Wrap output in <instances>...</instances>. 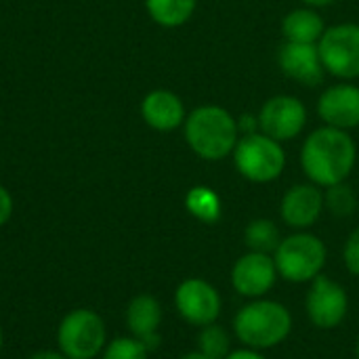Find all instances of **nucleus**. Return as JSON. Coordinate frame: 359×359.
Masks as SVG:
<instances>
[{"mask_svg": "<svg viewBox=\"0 0 359 359\" xmlns=\"http://www.w3.org/2000/svg\"><path fill=\"white\" fill-rule=\"evenodd\" d=\"M358 162V145L349 130L320 126L307 135L301 147V168L309 183L318 187H332L345 183Z\"/></svg>", "mask_w": 359, "mask_h": 359, "instance_id": "f257e3e1", "label": "nucleus"}, {"mask_svg": "<svg viewBox=\"0 0 359 359\" xmlns=\"http://www.w3.org/2000/svg\"><path fill=\"white\" fill-rule=\"evenodd\" d=\"M183 135L189 149L208 162L225 160L240 141L238 118L221 105H200L187 114Z\"/></svg>", "mask_w": 359, "mask_h": 359, "instance_id": "f03ea898", "label": "nucleus"}, {"mask_svg": "<svg viewBox=\"0 0 359 359\" xmlns=\"http://www.w3.org/2000/svg\"><path fill=\"white\" fill-rule=\"evenodd\" d=\"M233 332L248 349H271L290 337L292 316L278 301L255 299L236 313Z\"/></svg>", "mask_w": 359, "mask_h": 359, "instance_id": "7ed1b4c3", "label": "nucleus"}, {"mask_svg": "<svg viewBox=\"0 0 359 359\" xmlns=\"http://www.w3.org/2000/svg\"><path fill=\"white\" fill-rule=\"evenodd\" d=\"M326 259V244L309 231H297L284 238L273 252L278 276L294 284L313 282L318 276H322Z\"/></svg>", "mask_w": 359, "mask_h": 359, "instance_id": "20e7f679", "label": "nucleus"}, {"mask_svg": "<svg viewBox=\"0 0 359 359\" xmlns=\"http://www.w3.org/2000/svg\"><path fill=\"white\" fill-rule=\"evenodd\" d=\"M231 158L236 170L246 181L259 185L280 179L286 168V151L282 143L261 130L252 135H242Z\"/></svg>", "mask_w": 359, "mask_h": 359, "instance_id": "39448f33", "label": "nucleus"}, {"mask_svg": "<svg viewBox=\"0 0 359 359\" xmlns=\"http://www.w3.org/2000/svg\"><path fill=\"white\" fill-rule=\"evenodd\" d=\"M107 345L103 318L93 309L69 311L57 328V347L67 359H95Z\"/></svg>", "mask_w": 359, "mask_h": 359, "instance_id": "423d86ee", "label": "nucleus"}, {"mask_svg": "<svg viewBox=\"0 0 359 359\" xmlns=\"http://www.w3.org/2000/svg\"><path fill=\"white\" fill-rule=\"evenodd\" d=\"M326 74L353 82L359 78V23H337L326 27L318 42Z\"/></svg>", "mask_w": 359, "mask_h": 359, "instance_id": "0eeeda50", "label": "nucleus"}, {"mask_svg": "<svg viewBox=\"0 0 359 359\" xmlns=\"http://www.w3.org/2000/svg\"><path fill=\"white\" fill-rule=\"evenodd\" d=\"M259 130L284 143L297 139L307 126V107L294 95L269 97L259 109Z\"/></svg>", "mask_w": 359, "mask_h": 359, "instance_id": "6e6552de", "label": "nucleus"}, {"mask_svg": "<svg viewBox=\"0 0 359 359\" xmlns=\"http://www.w3.org/2000/svg\"><path fill=\"white\" fill-rule=\"evenodd\" d=\"M175 307L187 324L204 328L215 324L221 316V294L206 280L189 278L179 284L175 292Z\"/></svg>", "mask_w": 359, "mask_h": 359, "instance_id": "1a4fd4ad", "label": "nucleus"}, {"mask_svg": "<svg viewBox=\"0 0 359 359\" xmlns=\"http://www.w3.org/2000/svg\"><path fill=\"white\" fill-rule=\"evenodd\" d=\"M305 307H307V316L313 326H318L322 330H332V328L341 326L343 320L347 318L349 299H347L345 288L339 282H334L326 276H318L311 282Z\"/></svg>", "mask_w": 359, "mask_h": 359, "instance_id": "9d476101", "label": "nucleus"}, {"mask_svg": "<svg viewBox=\"0 0 359 359\" xmlns=\"http://www.w3.org/2000/svg\"><path fill=\"white\" fill-rule=\"evenodd\" d=\"M278 280V267L271 255L248 252L231 269V284L244 299H263Z\"/></svg>", "mask_w": 359, "mask_h": 359, "instance_id": "9b49d317", "label": "nucleus"}, {"mask_svg": "<svg viewBox=\"0 0 359 359\" xmlns=\"http://www.w3.org/2000/svg\"><path fill=\"white\" fill-rule=\"evenodd\" d=\"M318 116L326 126L353 130L359 126V86L341 82L328 86L318 99Z\"/></svg>", "mask_w": 359, "mask_h": 359, "instance_id": "f8f14e48", "label": "nucleus"}, {"mask_svg": "<svg viewBox=\"0 0 359 359\" xmlns=\"http://www.w3.org/2000/svg\"><path fill=\"white\" fill-rule=\"evenodd\" d=\"M278 65L286 78L303 86H318L326 76L318 44L284 40V44L278 50Z\"/></svg>", "mask_w": 359, "mask_h": 359, "instance_id": "ddd939ff", "label": "nucleus"}, {"mask_svg": "<svg viewBox=\"0 0 359 359\" xmlns=\"http://www.w3.org/2000/svg\"><path fill=\"white\" fill-rule=\"evenodd\" d=\"M324 208H326V200L322 187L313 183H299L284 194L280 204V215L286 225L303 231L318 223Z\"/></svg>", "mask_w": 359, "mask_h": 359, "instance_id": "4468645a", "label": "nucleus"}, {"mask_svg": "<svg viewBox=\"0 0 359 359\" xmlns=\"http://www.w3.org/2000/svg\"><path fill=\"white\" fill-rule=\"evenodd\" d=\"M141 118L149 128L158 133H170L185 124L187 111L179 95L166 88H158L143 97Z\"/></svg>", "mask_w": 359, "mask_h": 359, "instance_id": "2eb2a0df", "label": "nucleus"}, {"mask_svg": "<svg viewBox=\"0 0 359 359\" xmlns=\"http://www.w3.org/2000/svg\"><path fill=\"white\" fill-rule=\"evenodd\" d=\"M162 324V305L151 294H137L126 307V326L149 351L160 345L158 328Z\"/></svg>", "mask_w": 359, "mask_h": 359, "instance_id": "dca6fc26", "label": "nucleus"}, {"mask_svg": "<svg viewBox=\"0 0 359 359\" xmlns=\"http://www.w3.org/2000/svg\"><path fill=\"white\" fill-rule=\"evenodd\" d=\"M326 32V23L318 8L301 6L292 8L282 19V34L288 42H305V44H318L322 34Z\"/></svg>", "mask_w": 359, "mask_h": 359, "instance_id": "f3484780", "label": "nucleus"}, {"mask_svg": "<svg viewBox=\"0 0 359 359\" xmlns=\"http://www.w3.org/2000/svg\"><path fill=\"white\" fill-rule=\"evenodd\" d=\"M198 0H145L149 17L162 27H181L196 13Z\"/></svg>", "mask_w": 359, "mask_h": 359, "instance_id": "a211bd4d", "label": "nucleus"}, {"mask_svg": "<svg viewBox=\"0 0 359 359\" xmlns=\"http://www.w3.org/2000/svg\"><path fill=\"white\" fill-rule=\"evenodd\" d=\"M185 208L191 217H196L202 223H217L223 215L221 198L215 189L206 185H196L185 196Z\"/></svg>", "mask_w": 359, "mask_h": 359, "instance_id": "6ab92c4d", "label": "nucleus"}, {"mask_svg": "<svg viewBox=\"0 0 359 359\" xmlns=\"http://www.w3.org/2000/svg\"><path fill=\"white\" fill-rule=\"evenodd\" d=\"M244 242L250 248V252L271 255L280 246L282 238H280V229H278V225L273 221L255 219V221L248 223V227L244 231Z\"/></svg>", "mask_w": 359, "mask_h": 359, "instance_id": "aec40b11", "label": "nucleus"}, {"mask_svg": "<svg viewBox=\"0 0 359 359\" xmlns=\"http://www.w3.org/2000/svg\"><path fill=\"white\" fill-rule=\"evenodd\" d=\"M198 349L212 359H225L229 355V334L223 326L208 324L202 328L200 337H198Z\"/></svg>", "mask_w": 359, "mask_h": 359, "instance_id": "412c9836", "label": "nucleus"}, {"mask_svg": "<svg viewBox=\"0 0 359 359\" xmlns=\"http://www.w3.org/2000/svg\"><path fill=\"white\" fill-rule=\"evenodd\" d=\"M324 200H326V208L334 217H349L358 208V198L347 183H339V185L328 187L324 194Z\"/></svg>", "mask_w": 359, "mask_h": 359, "instance_id": "4be33fe9", "label": "nucleus"}, {"mask_svg": "<svg viewBox=\"0 0 359 359\" xmlns=\"http://www.w3.org/2000/svg\"><path fill=\"white\" fill-rule=\"evenodd\" d=\"M101 359H149V349L135 337H120L105 345Z\"/></svg>", "mask_w": 359, "mask_h": 359, "instance_id": "5701e85b", "label": "nucleus"}, {"mask_svg": "<svg viewBox=\"0 0 359 359\" xmlns=\"http://www.w3.org/2000/svg\"><path fill=\"white\" fill-rule=\"evenodd\" d=\"M343 259H345V265L347 269L358 276L359 278V229H355L347 242H345V250H343Z\"/></svg>", "mask_w": 359, "mask_h": 359, "instance_id": "b1692460", "label": "nucleus"}, {"mask_svg": "<svg viewBox=\"0 0 359 359\" xmlns=\"http://www.w3.org/2000/svg\"><path fill=\"white\" fill-rule=\"evenodd\" d=\"M13 208H15V202H13V196L11 191L0 185V227L6 225L13 217Z\"/></svg>", "mask_w": 359, "mask_h": 359, "instance_id": "393cba45", "label": "nucleus"}, {"mask_svg": "<svg viewBox=\"0 0 359 359\" xmlns=\"http://www.w3.org/2000/svg\"><path fill=\"white\" fill-rule=\"evenodd\" d=\"M225 359H267V358H265V355H261V351H255V349H240V351L229 353Z\"/></svg>", "mask_w": 359, "mask_h": 359, "instance_id": "a878e982", "label": "nucleus"}, {"mask_svg": "<svg viewBox=\"0 0 359 359\" xmlns=\"http://www.w3.org/2000/svg\"><path fill=\"white\" fill-rule=\"evenodd\" d=\"M29 359H67L61 351H50V349H42V351H36Z\"/></svg>", "mask_w": 359, "mask_h": 359, "instance_id": "bb28decb", "label": "nucleus"}, {"mask_svg": "<svg viewBox=\"0 0 359 359\" xmlns=\"http://www.w3.org/2000/svg\"><path fill=\"white\" fill-rule=\"evenodd\" d=\"M303 2L311 8H322V6H330L334 0H303Z\"/></svg>", "mask_w": 359, "mask_h": 359, "instance_id": "cd10ccee", "label": "nucleus"}, {"mask_svg": "<svg viewBox=\"0 0 359 359\" xmlns=\"http://www.w3.org/2000/svg\"><path fill=\"white\" fill-rule=\"evenodd\" d=\"M181 359H212L210 355H206V353H202L200 349L198 351H191V353H185Z\"/></svg>", "mask_w": 359, "mask_h": 359, "instance_id": "c85d7f7f", "label": "nucleus"}, {"mask_svg": "<svg viewBox=\"0 0 359 359\" xmlns=\"http://www.w3.org/2000/svg\"><path fill=\"white\" fill-rule=\"evenodd\" d=\"M2 343H4V337H2V328H0V351H2Z\"/></svg>", "mask_w": 359, "mask_h": 359, "instance_id": "c756f323", "label": "nucleus"}, {"mask_svg": "<svg viewBox=\"0 0 359 359\" xmlns=\"http://www.w3.org/2000/svg\"><path fill=\"white\" fill-rule=\"evenodd\" d=\"M358 359H359V343H358Z\"/></svg>", "mask_w": 359, "mask_h": 359, "instance_id": "7c9ffc66", "label": "nucleus"}]
</instances>
